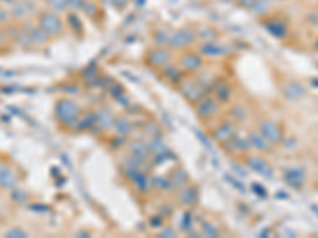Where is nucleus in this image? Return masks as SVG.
<instances>
[{"label": "nucleus", "mask_w": 318, "mask_h": 238, "mask_svg": "<svg viewBox=\"0 0 318 238\" xmlns=\"http://www.w3.org/2000/svg\"><path fill=\"white\" fill-rule=\"evenodd\" d=\"M264 27H266V30L269 32L272 37H275V38H283V37H287V33H288L287 24L282 22V21H279V19H269V21H266V22H264Z\"/></svg>", "instance_id": "nucleus-21"}, {"label": "nucleus", "mask_w": 318, "mask_h": 238, "mask_svg": "<svg viewBox=\"0 0 318 238\" xmlns=\"http://www.w3.org/2000/svg\"><path fill=\"white\" fill-rule=\"evenodd\" d=\"M5 237L6 238H26V237H29V234L24 231L22 227H11L5 232Z\"/></svg>", "instance_id": "nucleus-36"}, {"label": "nucleus", "mask_w": 318, "mask_h": 238, "mask_svg": "<svg viewBox=\"0 0 318 238\" xmlns=\"http://www.w3.org/2000/svg\"><path fill=\"white\" fill-rule=\"evenodd\" d=\"M180 229L185 234H189L192 232V229H194V224H192V215L191 211H185V213L181 215V221H180Z\"/></svg>", "instance_id": "nucleus-31"}, {"label": "nucleus", "mask_w": 318, "mask_h": 238, "mask_svg": "<svg viewBox=\"0 0 318 238\" xmlns=\"http://www.w3.org/2000/svg\"><path fill=\"white\" fill-rule=\"evenodd\" d=\"M218 110H220V102L213 96L212 97L204 96L196 102V115L200 119H204V121L212 119L216 113H218Z\"/></svg>", "instance_id": "nucleus-4"}, {"label": "nucleus", "mask_w": 318, "mask_h": 238, "mask_svg": "<svg viewBox=\"0 0 318 238\" xmlns=\"http://www.w3.org/2000/svg\"><path fill=\"white\" fill-rule=\"evenodd\" d=\"M83 76H85V78H86L88 81L96 80V78H97V70H96V69H86L85 73H83Z\"/></svg>", "instance_id": "nucleus-46"}, {"label": "nucleus", "mask_w": 318, "mask_h": 238, "mask_svg": "<svg viewBox=\"0 0 318 238\" xmlns=\"http://www.w3.org/2000/svg\"><path fill=\"white\" fill-rule=\"evenodd\" d=\"M277 197H282V200H283V199H288L290 195H288V194H285V192H279V194H277Z\"/></svg>", "instance_id": "nucleus-55"}, {"label": "nucleus", "mask_w": 318, "mask_h": 238, "mask_svg": "<svg viewBox=\"0 0 318 238\" xmlns=\"http://www.w3.org/2000/svg\"><path fill=\"white\" fill-rule=\"evenodd\" d=\"M152 188H155L158 191H169L170 180H167L164 176H155V178H152Z\"/></svg>", "instance_id": "nucleus-32"}, {"label": "nucleus", "mask_w": 318, "mask_h": 238, "mask_svg": "<svg viewBox=\"0 0 318 238\" xmlns=\"http://www.w3.org/2000/svg\"><path fill=\"white\" fill-rule=\"evenodd\" d=\"M108 92H110V96H112L115 100H118L120 97H123V88L120 86L118 83L110 84V88H108Z\"/></svg>", "instance_id": "nucleus-41"}, {"label": "nucleus", "mask_w": 318, "mask_h": 238, "mask_svg": "<svg viewBox=\"0 0 318 238\" xmlns=\"http://www.w3.org/2000/svg\"><path fill=\"white\" fill-rule=\"evenodd\" d=\"M129 151H131V156L147 159V154L150 152V148H148V143L142 141V140H134L129 144Z\"/></svg>", "instance_id": "nucleus-25"}, {"label": "nucleus", "mask_w": 318, "mask_h": 238, "mask_svg": "<svg viewBox=\"0 0 318 238\" xmlns=\"http://www.w3.org/2000/svg\"><path fill=\"white\" fill-rule=\"evenodd\" d=\"M102 3H105V5H113V0H102Z\"/></svg>", "instance_id": "nucleus-58"}, {"label": "nucleus", "mask_w": 318, "mask_h": 238, "mask_svg": "<svg viewBox=\"0 0 318 238\" xmlns=\"http://www.w3.org/2000/svg\"><path fill=\"white\" fill-rule=\"evenodd\" d=\"M224 146H226V151H229V152H248L252 149V144H250L248 137H242L239 133L234 135L228 143H224Z\"/></svg>", "instance_id": "nucleus-17"}, {"label": "nucleus", "mask_w": 318, "mask_h": 238, "mask_svg": "<svg viewBox=\"0 0 318 238\" xmlns=\"http://www.w3.org/2000/svg\"><path fill=\"white\" fill-rule=\"evenodd\" d=\"M67 19H69V25L72 27V30H75V32H81L83 30V22L80 21L78 16L75 14V11H70L69 16H67Z\"/></svg>", "instance_id": "nucleus-35"}, {"label": "nucleus", "mask_w": 318, "mask_h": 238, "mask_svg": "<svg viewBox=\"0 0 318 238\" xmlns=\"http://www.w3.org/2000/svg\"><path fill=\"white\" fill-rule=\"evenodd\" d=\"M232 170H234V172H236V175H239L240 178H245L247 176V172H245V170L244 168H240L239 165H236V164H232Z\"/></svg>", "instance_id": "nucleus-51"}, {"label": "nucleus", "mask_w": 318, "mask_h": 238, "mask_svg": "<svg viewBox=\"0 0 318 238\" xmlns=\"http://www.w3.org/2000/svg\"><path fill=\"white\" fill-rule=\"evenodd\" d=\"M311 210L314 211V215L318 218V205H311Z\"/></svg>", "instance_id": "nucleus-54"}, {"label": "nucleus", "mask_w": 318, "mask_h": 238, "mask_svg": "<svg viewBox=\"0 0 318 238\" xmlns=\"http://www.w3.org/2000/svg\"><path fill=\"white\" fill-rule=\"evenodd\" d=\"M197 33L191 29H177L170 32L169 41H167V46L169 49L180 51V49H188L192 43L196 41Z\"/></svg>", "instance_id": "nucleus-3"}, {"label": "nucleus", "mask_w": 318, "mask_h": 238, "mask_svg": "<svg viewBox=\"0 0 318 238\" xmlns=\"http://www.w3.org/2000/svg\"><path fill=\"white\" fill-rule=\"evenodd\" d=\"M213 97L220 102V104H228L232 99V88L228 81H218L213 88Z\"/></svg>", "instance_id": "nucleus-19"}, {"label": "nucleus", "mask_w": 318, "mask_h": 238, "mask_svg": "<svg viewBox=\"0 0 318 238\" xmlns=\"http://www.w3.org/2000/svg\"><path fill=\"white\" fill-rule=\"evenodd\" d=\"M0 2H2V3H6L8 6H10V5H11V3L14 2V0H0Z\"/></svg>", "instance_id": "nucleus-57"}, {"label": "nucleus", "mask_w": 318, "mask_h": 238, "mask_svg": "<svg viewBox=\"0 0 318 238\" xmlns=\"http://www.w3.org/2000/svg\"><path fill=\"white\" fill-rule=\"evenodd\" d=\"M172 61L170 51L164 46H158L150 49L147 53V64L153 69H164L165 65H169Z\"/></svg>", "instance_id": "nucleus-8"}, {"label": "nucleus", "mask_w": 318, "mask_h": 238, "mask_svg": "<svg viewBox=\"0 0 318 238\" xmlns=\"http://www.w3.org/2000/svg\"><path fill=\"white\" fill-rule=\"evenodd\" d=\"M204 67V56L199 51H185L180 57V69L185 73H196Z\"/></svg>", "instance_id": "nucleus-6"}, {"label": "nucleus", "mask_w": 318, "mask_h": 238, "mask_svg": "<svg viewBox=\"0 0 318 238\" xmlns=\"http://www.w3.org/2000/svg\"><path fill=\"white\" fill-rule=\"evenodd\" d=\"M10 199L14 202V203H24L29 200V194L21 189V188H14L11 192H10Z\"/></svg>", "instance_id": "nucleus-34"}, {"label": "nucleus", "mask_w": 318, "mask_h": 238, "mask_svg": "<svg viewBox=\"0 0 318 238\" xmlns=\"http://www.w3.org/2000/svg\"><path fill=\"white\" fill-rule=\"evenodd\" d=\"M226 180H228L231 184H232V188H236V189H239L240 192H245L247 189L244 188V184H242V183H239L237 180H234V178L232 176H229V175H226Z\"/></svg>", "instance_id": "nucleus-45"}, {"label": "nucleus", "mask_w": 318, "mask_h": 238, "mask_svg": "<svg viewBox=\"0 0 318 238\" xmlns=\"http://www.w3.org/2000/svg\"><path fill=\"white\" fill-rule=\"evenodd\" d=\"M252 189H253V192L256 194V195H259V197H267V192H266V189L263 188L261 184H258V183H253L252 184Z\"/></svg>", "instance_id": "nucleus-44"}, {"label": "nucleus", "mask_w": 318, "mask_h": 238, "mask_svg": "<svg viewBox=\"0 0 318 238\" xmlns=\"http://www.w3.org/2000/svg\"><path fill=\"white\" fill-rule=\"evenodd\" d=\"M199 53L204 57H223L229 53V49L226 45L210 40V41H204V43L199 46Z\"/></svg>", "instance_id": "nucleus-12"}, {"label": "nucleus", "mask_w": 318, "mask_h": 238, "mask_svg": "<svg viewBox=\"0 0 318 238\" xmlns=\"http://www.w3.org/2000/svg\"><path fill=\"white\" fill-rule=\"evenodd\" d=\"M65 3L70 11H83V6H85L86 0H65Z\"/></svg>", "instance_id": "nucleus-39"}, {"label": "nucleus", "mask_w": 318, "mask_h": 238, "mask_svg": "<svg viewBox=\"0 0 318 238\" xmlns=\"http://www.w3.org/2000/svg\"><path fill=\"white\" fill-rule=\"evenodd\" d=\"M48 8L51 11L57 13V14H64L69 11V6H67L65 0H48Z\"/></svg>", "instance_id": "nucleus-30"}, {"label": "nucleus", "mask_w": 318, "mask_h": 238, "mask_svg": "<svg viewBox=\"0 0 318 238\" xmlns=\"http://www.w3.org/2000/svg\"><path fill=\"white\" fill-rule=\"evenodd\" d=\"M177 200L180 205L183 207H194L197 200H199V192H197V188L192 184H185L183 188L178 189V194H177Z\"/></svg>", "instance_id": "nucleus-10"}, {"label": "nucleus", "mask_w": 318, "mask_h": 238, "mask_svg": "<svg viewBox=\"0 0 318 238\" xmlns=\"http://www.w3.org/2000/svg\"><path fill=\"white\" fill-rule=\"evenodd\" d=\"M180 91H181V94L185 96L189 102H196L200 99V97H204V91L200 89V84L196 83V81H180Z\"/></svg>", "instance_id": "nucleus-15"}, {"label": "nucleus", "mask_w": 318, "mask_h": 238, "mask_svg": "<svg viewBox=\"0 0 318 238\" xmlns=\"http://www.w3.org/2000/svg\"><path fill=\"white\" fill-rule=\"evenodd\" d=\"M10 19H11L10 10H8V8L0 6V25H6Z\"/></svg>", "instance_id": "nucleus-42"}, {"label": "nucleus", "mask_w": 318, "mask_h": 238, "mask_svg": "<svg viewBox=\"0 0 318 238\" xmlns=\"http://www.w3.org/2000/svg\"><path fill=\"white\" fill-rule=\"evenodd\" d=\"M259 235H264V237H267V235H269V231H267V229H264L263 232H259Z\"/></svg>", "instance_id": "nucleus-59"}, {"label": "nucleus", "mask_w": 318, "mask_h": 238, "mask_svg": "<svg viewBox=\"0 0 318 238\" xmlns=\"http://www.w3.org/2000/svg\"><path fill=\"white\" fill-rule=\"evenodd\" d=\"M147 3V0H136V5L137 6H144Z\"/></svg>", "instance_id": "nucleus-56"}, {"label": "nucleus", "mask_w": 318, "mask_h": 238, "mask_svg": "<svg viewBox=\"0 0 318 238\" xmlns=\"http://www.w3.org/2000/svg\"><path fill=\"white\" fill-rule=\"evenodd\" d=\"M78 237H88L89 234H86V232H80V234H77Z\"/></svg>", "instance_id": "nucleus-61"}, {"label": "nucleus", "mask_w": 318, "mask_h": 238, "mask_svg": "<svg viewBox=\"0 0 318 238\" xmlns=\"http://www.w3.org/2000/svg\"><path fill=\"white\" fill-rule=\"evenodd\" d=\"M169 37H170V32H167L165 29H156L153 33V41L158 46H167Z\"/></svg>", "instance_id": "nucleus-29"}, {"label": "nucleus", "mask_w": 318, "mask_h": 238, "mask_svg": "<svg viewBox=\"0 0 318 238\" xmlns=\"http://www.w3.org/2000/svg\"><path fill=\"white\" fill-rule=\"evenodd\" d=\"M150 226H152V227H161L162 226V216H155V218H152V219H150Z\"/></svg>", "instance_id": "nucleus-48"}, {"label": "nucleus", "mask_w": 318, "mask_h": 238, "mask_svg": "<svg viewBox=\"0 0 318 238\" xmlns=\"http://www.w3.org/2000/svg\"><path fill=\"white\" fill-rule=\"evenodd\" d=\"M126 178L139 194H147L152 189V180L142 168H126Z\"/></svg>", "instance_id": "nucleus-5"}, {"label": "nucleus", "mask_w": 318, "mask_h": 238, "mask_svg": "<svg viewBox=\"0 0 318 238\" xmlns=\"http://www.w3.org/2000/svg\"><path fill=\"white\" fill-rule=\"evenodd\" d=\"M236 2H237L242 8H247V10H250V8L253 6V3L256 2V0H236Z\"/></svg>", "instance_id": "nucleus-49"}, {"label": "nucleus", "mask_w": 318, "mask_h": 238, "mask_svg": "<svg viewBox=\"0 0 318 238\" xmlns=\"http://www.w3.org/2000/svg\"><path fill=\"white\" fill-rule=\"evenodd\" d=\"M41 2H48V0H41Z\"/></svg>", "instance_id": "nucleus-64"}, {"label": "nucleus", "mask_w": 318, "mask_h": 238, "mask_svg": "<svg viewBox=\"0 0 318 238\" xmlns=\"http://www.w3.org/2000/svg\"><path fill=\"white\" fill-rule=\"evenodd\" d=\"M315 48L318 49V40H317V43H315Z\"/></svg>", "instance_id": "nucleus-62"}, {"label": "nucleus", "mask_w": 318, "mask_h": 238, "mask_svg": "<svg viewBox=\"0 0 318 238\" xmlns=\"http://www.w3.org/2000/svg\"><path fill=\"white\" fill-rule=\"evenodd\" d=\"M185 184H188V175H186L185 170L180 168L170 178V189H180Z\"/></svg>", "instance_id": "nucleus-27"}, {"label": "nucleus", "mask_w": 318, "mask_h": 238, "mask_svg": "<svg viewBox=\"0 0 318 238\" xmlns=\"http://www.w3.org/2000/svg\"><path fill=\"white\" fill-rule=\"evenodd\" d=\"M236 133H237V127L234 124V121H224V122H220L212 130V138L216 143L224 144V143H228Z\"/></svg>", "instance_id": "nucleus-9"}, {"label": "nucleus", "mask_w": 318, "mask_h": 238, "mask_svg": "<svg viewBox=\"0 0 318 238\" xmlns=\"http://www.w3.org/2000/svg\"><path fill=\"white\" fill-rule=\"evenodd\" d=\"M30 208H32V210H40V213H43L45 210H48V208L43 207V205H30Z\"/></svg>", "instance_id": "nucleus-53"}, {"label": "nucleus", "mask_w": 318, "mask_h": 238, "mask_svg": "<svg viewBox=\"0 0 318 238\" xmlns=\"http://www.w3.org/2000/svg\"><path fill=\"white\" fill-rule=\"evenodd\" d=\"M312 83H314L315 88H318V78H312Z\"/></svg>", "instance_id": "nucleus-60"}, {"label": "nucleus", "mask_w": 318, "mask_h": 238, "mask_svg": "<svg viewBox=\"0 0 318 238\" xmlns=\"http://www.w3.org/2000/svg\"><path fill=\"white\" fill-rule=\"evenodd\" d=\"M258 130L261 132L263 137L271 144H280L283 141V132L280 129V125L275 121H272V119H264V121L259 122Z\"/></svg>", "instance_id": "nucleus-7"}, {"label": "nucleus", "mask_w": 318, "mask_h": 238, "mask_svg": "<svg viewBox=\"0 0 318 238\" xmlns=\"http://www.w3.org/2000/svg\"><path fill=\"white\" fill-rule=\"evenodd\" d=\"M24 30H26V35H27V40H29L30 45H45L49 40V37L38 27V25H35V27L29 25V27L24 29Z\"/></svg>", "instance_id": "nucleus-22"}, {"label": "nucleus", "mask_w": 318, "mask_h": 238, "mask_svg": "<svg viewBox=\"0 0 318 238\" xmlns=\"http://www.w3.org/2000/svg\"><path fill=\"white\" fill-rule=\"evenodd\" d=\"M250 10H252L255 14H264V13H267V10H269V8H267V2H266V0H256Z\"/></svg>", "instance_id": "nucleus-38"}, {"label": "nucleus", "mask_w": 318, "mask_h": 238, "mask_svg": "<svg viewBox=\"0 0 318 238\" xmlns=\"http://www.w3.org/2000/svg\"><path fill=\"white\" fill-rule=\"evenodd\" d=\"M283 180H285L291 188L301 189L304 186V181H306V173H304V170L296 168V167L287 168L285 172H283Z\"/></svg>", "instance_id": "nucleus-16"}, {"label": "nucleus", "mask_w": 318, "mask_h": 238, "mask_svg": "<svg viewBox=\"0 0 318 238\" xmlns=\"http://www.w3.org/2000/svg\"><path fill=\"white\" fill-rule=\"evenodd\" d=\"M113 121H115V118L112 116V113L108 112V110L100 108L96 112V125L99 129H102V130L110 129V127H113Z\"/></svg>", "instance_id": "nucleus-23"}, {"label": "nucleus", "mask_w": 318, "mask_h": 238, "mask_svg": "<svg viewBox=\"0 0 318 238\" xmlns=\"http://www.w3.org/2000/svg\"><path fill=\"white\" fill-rule=\"evenodd\" d=\"M158 235L164 237V238H169V237H175V232L172 231V227H165V229H162V231H159Z\"/></svg>", "instance_id": "nucleus-47"}, {"label": "nucleus", "mask_w": 318, "mask_h": 238, "mask_svg": "<svg viewBox=\"0 0 318 238\" xmlns=\"http://www.w3.org/2000/svg\"><path fill=\"white\" fill-rule=\"evenodd\" d=\"M162 70V76L169 81V83H180L183 80V75H185V72H183L180 67H175V65H165Z\"/></svg>", "instance_id": "nucleus-24"}, {"label": "nucleus", "mask_w": 318, "mask_h": 238, "mask_svg": "<svg viewBox=\"0 0 318 238\" xmlns=\"http://www.w3.org/2000/svg\"><path fill=\"white\" fill-rule=\"evenodd\" d=\"M113 129L116 130L118 135H123V137H126L132 132V122L126 118H115L113 121Z\"/></svg>", "instance_id": "nucleus-26"}, {"label": "nucleus", "mask_w": 318, "mask_h": 238, "mask_svg": "<svg viewBox=\"0 0 318 238\" xmlns=\"http://www.w3.org/2000/svg\"><path fill=\"white\" fill-rule=\"evenodd\" d=\"M197 37L204 41H210V40H215L216 33H215L213 29H202L200 32H197Z\"/></svg>", "instance_id": "nucleus-40"}, {"label": "nucleus", "mask_w": 318, "mask_h": 238, "mask_svg": "<svg viewBox=\"0 0 318 238\" xmlns=\"http://www.w3.org/2000/svg\"><path fill=\"white\" fill-rule=\"evenodd\" d=\"M18 175L10 165H0V188L5 191H13L18 188Z\"/></svg>", "instance_id": "nucleus-13"}, {"label": "nucleus", "mask_w": 318, "mask_h": 238, "mask_svg": "<svg viewBox=\"0 0 318 238\" xmlns=\"http://www.w3.org/2000/svg\"><path fill=\"white\" fill-rule=\"evenodd\" d=\"M200 234H202L204 237L216 238V237H220V229L212 223H204L202 226H200Z\"/></svg>", "instance_id": "nucleus-33"}, {"label": "nucleus", "mask_w": 318, "mask_h": 238, "mask_svg": "<svg viewBox=\"0 0 318 238\" xmlns=\"http://www.w3.org/2000/svg\"><path fill=\"white\" fill-rule=\"evenodd\" d=\"M80 115H81V110H80V107L75 104L73 100H70V99H61V100L56 102V105H54V116H56V119L62 125H65V127L77 125L78 119H80Z\"/></svg>", "instance_id": "nucleus-1"}, {"label": "nucleus", "mask_w": 318, "mask_h": 238, "mask_svg": "<svg viewBox=\"0 0 318 238\" xmlns=\"http://www.w3.org/2000/svg\"><path fill=\"white\" fill-rule=\"evenodd\" d=\"M196 137H199V138H200V141H202V143L205 144L207 149H210V148H212V143L204 137V133H202V132H197V130H196Z\"/></svg>", "instance_id": "nucleus-50"}, {"label": "nucleus", "mask_w": 318, "mask_h": 238, "mask_svg": "<svg viewBox=\"0 0 318 238\" xmlns=\"http://www.w3.org/2000/svg\"><path fill=\"white\" fill-rule=\"evenodd\" d=\"M231 116L234 119V122H239L247 116V110H244L240 105H236V107L231 108Z\"/></svg>", "instance_id": "nucleus-37"}, {"label": "nucleus", "mask_w": 318, "mask_h": 238, "mask_svg": "<svg viewBox=\"0 0 318 238\" xmlns=\"http://www.w3.org/2000/svg\"><path fill=\"white\" fill-rule=\"evenodd\" d=\"M128 3H129V0H113V6H116L118 10H123Z\"/></svg>", "instance_id": "nucleus-52"}, {"label": "nucleus", "mask_w": 318, "mask_h": 238, "mask_svg": "<svg viewBox=\"0 0 318 238\" xmlns=\"http://www.w3.org/2000/svg\"><path fill=\"white\" fill-rule=\"evenodd\" d=\"M97 11V8H96V3L94 2H91V0H86V3H85V6H83V13H85L86 16H93L94 13Z\"/></svg>", "instance_id": "nucleus-43"}, {"label": "nucleus", "mask_w": 318, "mask_h": 238, "mask_svg": "<svg viewBox=\"0 0 318 238\" xmlns=\"http://www.w3.org/2000/svg\"><path fill=\"white\" fill-rule=\"evenodd\" d=\"M226 2H234V0H226Z\"/></svg>", "instance_id": "nucleus-63"}, {"label": "nucleus", "mask_w": 318, "mask_h": 238, "mask_svg": "<svg viewBox=\"0 0 318 238\" xmlns=\"http://www.w3.org/2000/svg\"><path fill=\"white\" fill-rule=\"evenodd\" d=\"M282 92L288 100H298V99L304 97L307 94V89L304 88V84L291 81V83H287L285 86H283Z\"/></svg>", "instance_id": "nucleus-18"}, {"label": "nucleus", "mask_w": 318, "mask_h": 238, "mask_svg": "<svg viewBox=\"0 0 318 238\" xmlns=\"http://www.w3.org/2000/svg\"><path fill=\"white\" fill-rule=\"evenodd\" d=\"M247 168H250L252 172L258 173V175H261L264 178H267V180H271V178L274 176V170L272 167L266 162V160L263 157H258V156H252V157H248L247 159V162H245Z\"/></svg>", "instance_id": "nucleus-11"}, {"label": "nucleus", "mask_w": 318, "mask_h": 238, "mask_svg": "<svg viewBox=\"0 0 318 238\" xmlns=\"http://www.w3.org/2000/svg\"><path fill=\"white\" fill-rule=\"evenodd\" d=\"M248 140H250V144H252V149H256L259 152H269L271 151V143L263 137L259 130L250 132Z\"/></svg>", "instance_id": "nucleus-20"}, {"label": "nucleus", "mask_w": 318, "mask_h": 238, "mask_svg": "<svg viewBox=\"0 0 318 238\" xmlns=\"http://www.w3.org/2000/svg\"><path fill=\"white\" fill-rule=\"evenodd\" d=\"M8 10H10L11 19L19 21V19L27 18V16L33 11V3L30 0H14Z\"/></svg>", "instance_id": "nucleus-14"}, {"label": "nucleus", "mask_w": 318, "mask_h": 238, "mask_svg": "<svg viewBox=\"0 0 318 238\" xmlns=\"http://www.w3.org/2000/svg\"><path fill=\"white\" fill-rule=\"evenodd\" d=\"M148 148H150V152H153V154H161V152L169 151L167 144L164 143V140L159 137V135H155L153 140L148 143Z\"/></svg>", "instance_id": "nucleus-28"}, {"label": "nucleus", "mask_w": 318, "mask_h": 238, "mask_svg": "<svg viewBox=\"0 0 318 238\" xmlns=\"http://www.w3.org/2000/svg\"><path fill=\"white\" fill-rule=\"evenodd\" d=\"M37 25L46 33L49 38L59 37L64 32V22L61 19V14H57L51 10H45L38 14Z\"/></svg>", "instance_id": "nucleus-2"}]
</instances>
